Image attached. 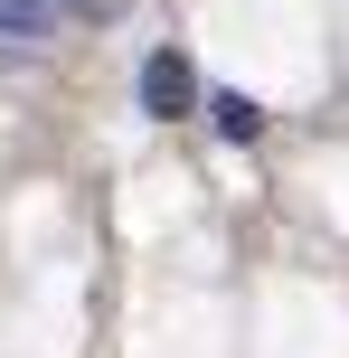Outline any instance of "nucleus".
I'll return each mask as SVG.
<instances>
[{"mask_svg": "<svg viewBox=\"0 0 349 358\" xmlns=\"http://www.w3.org/2000/svg\"><path fill=\"white\" fill-rule=\"evenodd\" d=\"M189 104H199L189 57H180V48H151V66H142V113H161V123H170V113H189Z\"/></svg>", "mask_w": 349, "mask_h": 358, "instance_id": "f257e3e1", "label": "nucleus"}, {"mask_svg": "<svg viewBox=\"0 0 349 358\" xmlns=\"http://www.w3.org/2000/svg\"><path fill=\"white\" fill-rule=\"evenodd\" d=\"M208 113H218L227 142H255V132H264V104H255V94H208Z\"/></svg>", "mask_w": 349, "mask_h": 358, "instance_id": "f03ea898", "label": "nucleus"}, {"mask_svg": "<svg viewBox=\"0 0 349 358\" xmlns=\"http://www.w3.org/2000/svg\"><path fill=\"white\" fill-rule=\"evenodd\" d=\"M48 29H57L48 0H0V38H48Z\"/></svg>", "mask_w": 349, "mask_h": 358, "instance_id": "7ed1b4c3", "label": "nucleus"}, {"mask_svg": "<svg viewBox=\"0 0 349 358\" xmlns=\"http://www.w3.org/2000/svg\"><path fill=\"white\" fill-rule=\"evenodd\" d=\"M48 10H94V0H48Z\"/></svg>", "mask_w": 349, "mask_h": 358, "instance_id": "20e7f679", "label": "nucleus"}]
</instances>
